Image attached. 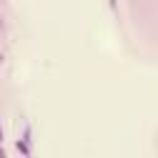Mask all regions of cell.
I'll list each match as a JSON object with an SVG mask.
<instances>
[{"label":"cell","mask_w":158,"mask_h":158,"mask_svg":"<svg viewBox=\"0 0 158 158\" xmlns=\"http://www.w3.org/2000/svg\"><path fill=\"white\" fill-rule=\"evenodd\" d=\"M0 141H2V131H0Z\"/></svg>","instance_id":"cell-1"}]
</instances>
